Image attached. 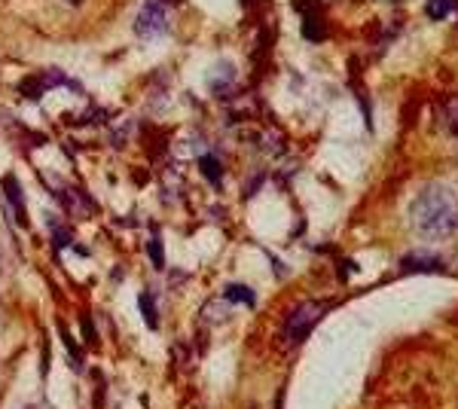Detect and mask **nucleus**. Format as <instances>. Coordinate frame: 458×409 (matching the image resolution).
I'll use <instances>...</instances> for the list:
<instances>
[{
  "label": "nucleus",
  "mask_w": 458,
  "mask_h": 409,
  "mask_svg": "<svg viewBox=\"0 0 458 409\" xmlns=\"http://www.w3.org/2000/svg\"><path fill=\"white\" fill-rule=\"evenodd\" d=\"M65 4H70V6H80V4H83V0H65Z\"/></svg>",
  "instance_id": "9b49d317"
},
{
  "label": "nucleus",
  "mask_w": 458,
  "mask_h": 409,
  "mask_svg": "<svg viewBox=\"0 0 458 409\" xmlns=\"http://www.w3.org/2000/svg\"><path fill=\"white\" fill-rule=\"evenodd\" d=\"M330 309H333V302H330V300H302L300 306L293 309L291 315H287L285 340L293 342V345L302 342L315 327H318V321L330 312Z\"/></svg>",
  "instance_id": "f03ea898"
},
{
  "label": "nucleus",
  "mask_w": 458,
  "mask_h": 409,
  "mask_svg": "<svg viewBox=\"0 0 458 409\" xmlns=\"http://www.w3.org/2000/svg\"><path fill=\"white\" fill-rule=\"evenodd\" d=\"M165 25H168L165 4L162 0H147L135 19V34L141 40H159L165 34Z\"/></svg>",
  "instance_id": "7ed1b4c3"
},
{
  "label": "nucleus",
  "mask_w": 458,
  "mask_h": 409,
  "mask_svg": "<svg viewBox=\"0 0 458 409\" xmlns=\"http://www.w3.org/2000/svg\"><path fill=\"white\" fill-rule=\"evenodd\" d=\"M227 300H236V302H245V306H253V291L251 287H238V285H229L227 287Z\"/></svg>",
  "instance_id": "423d86ee"
},
{
  "label": "nucleus",
  "mask_w": 458,
  "mask_h": 409,
  "mask_svg": "<svg viewBox=\"0 0 458 409\" xmlns=\"http://www.w3.org/2000/svg\"><path fill=\"white\" fill-rule=\"evenodd\" d=\"M202 172H205L208 174V180L211 183H221V165H217V159H211V156H205V159H202Z\"/></svg>",
  "instance_id": "6e6552de"
},
{
  "label": "nucleus",
  "mask_w": 458,
  "mask_h": 409,
  "mask_svg": "<svg viewBox=\"0 0 458 409\" xmlns=\"http://www.w3.org/2000/svg\"><path fill=\"white\" fill-rule=\"evenodd\" d=\"M446 269V263H443L440 257H434V253H406L404 260H400V272H443Z\"/></svg>",
  "instance_id": "20e7f679"
},
{
  "label": "nucleus",
  "mask_w": 458,
  "mask_h": 409,
  "mask_svg": "<svg viewBox=\"0 0 458 409\" xmlns=\"http://www.w3.org/2000/svg\"><path fill=\"white\" fill-rule=\"evenodd\" d=\"M446 123H449V129H453V135L458 138V98H453V101H449V108H446Z\"/></svg>",
  "instance_id": "1a4fd4ad"
},
{
  "label": "nucleus",
  "mask_w": 458,
  "mask_h": 409,
  "mask_svg": "<svg viewBox=\"0 0 458 409\" xmlns=\"http://www.w3.org/2000/svg\"><path fill=\"white\" fill-rule=\"evenodd\" d=\"M141 312H144L147 324H150L153 330L159 327V315H157V306H153V296L150 293H141Z\"/></svg>",
  "instance_id": "39448f33"
},
{
  "label": "nucleus",
  "mask_w": 458,
  "mask_h": 409,
  "mask_svg": "<svg viewBox=\"0 0 458 409\" xmlns=\"http://www.w3.org/2000/svg\"><path fill=\"white\" fill-rule=\"evenodd\" d=\"M410 217L425 242H446L458 232V196L443 183H428L415 196Z\"/></svg>",
  "instance_id": "f257e3e1"
},
{
  "label": "nucleus",
  "mask_w": 458,
  "mask_h": 409,
  "mask_svg": "<svg viewBox=\"0 0 458 409\" xmlns=\"http://www.w3.org/2000/svg\"><path fill=\"white\" fill-rule=\"evenodd\" d=\"M453 0H428V16L431 19H446L453 12Z\"/></svg>",
  "instance_id": "0eeeda50"
},
{
  "label": "nucleus",
  "mask_w": 458,
  "mask_h": 409,
  "mask_svg": "<svg viewBox=\"0 0 458 409\" xmlns=\"http://www.w3.org/2000/svg\"><path fill=\"white\" fill-rule=\"evenodd\" d=\"M0 333H4V312H0Z\"/></svg>",
  "instance_id": "f8f14e48"
},
{
  "label": "nucleus",
  "mask_w": 458,
  "mask_h": 409,
  "mask_svg": "<svg viewBox=\"0 0 458 409\" xmlns=\"http://www.w3.org/2000/svg\"><path fill=\"white\" fill-rule=\"evenodd\" d=\"M153 263H157V266H162V248H159V238H153Z\"/></svg>",
  "instance_id": "9d476101"
},
{
  "label": "nucleus",
  "mask_w": 458,
  "mask_h": 409,
  "mask_svg": "<svg viewBox=\"0 0 458 409\" xmlns=\"http://www.w3.org/2000/svg\"><path fill=\"white\" fill-rule=\"evenodd\" d=\"M251 409H257V406H251Z\"/></svg>",
  "instance_id": "ddd939ff"
}]
</instances>
